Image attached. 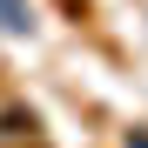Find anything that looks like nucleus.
<instances>
[{
  "label": "nucleus",
  "mask_w": 148,
  "mask_h": 148,
  "mask_svg": "<svg viewBox=\"0 0 148 148\" xmlns=\"http://www.w3.org/2000/svg\"><path fill=\"white\" fill-rule=\"evenodd\" d=\"M27 0H0V34H27Z\"/></svg>",
  "instance_id": "f03ea898"
},
{
  "label": "nucleus",
  "mask_w": 148,
  "mask_h": 148,
  "mask_svg": "<svg viewBox=\"0 0 148 148\" xmlns=\"http://www.w3.org/2000/svg\"><path fill=\"white\" fill-rule=\"evenodd\" d=\"M34 135H40L34 108H0V141H34Z\"/></svg>",
  "instance_id": "f257e3e1"
}]
</instances>
